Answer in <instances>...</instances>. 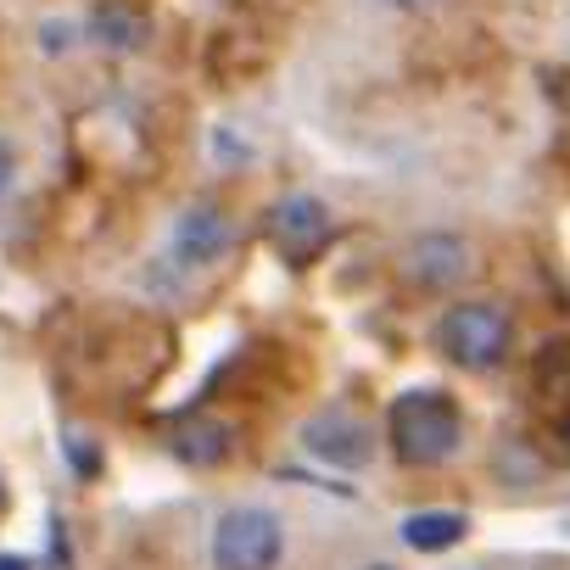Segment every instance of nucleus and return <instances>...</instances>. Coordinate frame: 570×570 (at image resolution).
I'll return each instance as SVG.
<instances>
[{
  "instance_id": "f257e3e1",
  "label": "nucleus",
  "mask_w": 570,
  "mask_h": 570,
  "mask_svg": "<svg viewBox=\"0 0 570 570\" xmlns=\"http://www.w3.org/2000/svg\"><path fill=\"white\" fill-rule=\"evenodd\" d=\"M392 425V453L403 464H442L459 448V409L442 392H403L386 414Z\"/></svg>"
},
{
  "instance_id": "f03ea898",
  "label": "nucleus",
  "mask_w": 570,
  "mask_h": 570,
  "mask_svg": "<svg viewBox=\"0 0 570 570\" xmlns=\"http://www.w3.org/2000/svg\"><path fill=\"white\" fill-rule=\"evenodd\" d=\"M285 553V525L274 509H229L213 525V564L218 570H274Z\"/></svg>"
},
{
  "instance_id": "7ed1b4c3",
  "label": "nucleus",
  "mask_w": 570,
  "mask_h": 570,
  "mask_svg": "<svg viewBox=\"0 0 570 570\" xmlns=\"http://www.w3.org/2000/svg\"><path fill=\"white\" fill-rule=\"evenodd\" d=\"M436 347L459 364V370H492L509 353V320L492 303H459L442 314L436 325Z\"/></svg>"
},
{
  "instance_id": "20e7f679",
  "label": "nucleus",
  "mask_w": 570,
  "mask_h": 570,
  "mask_svg": "<svg viewBox=\"0 0 570 570\" xmlns=\"http://www.w3.org/2000/svg\"><path fill=\"white\" fill-rule=\"evenodd\" d=\"M229 240H235L229 213H224V207H213V202H196V207H185V213L174 218L168 257H174L179 268H207L213 257H224V252H229Z\"/></svg>"
},
{
  "instance_id": "39448f33",
  "label": "nucleus",
  "mask_w": 570,
  "mask_h": 570,
  "mask_svg": "<svg viewBox=\"0 0 570 570\" xmlns=\"http://www.w3.org/2000/svg\"><path fill=\"white\" fill-rule=\"evenodd\" d=\"M303 448H308L314 459L336 464V470H364L370 453H375V436H370V425H364L358 414L325 409V414H314V420L303 425Z\"/></svg>"
},
{
  "instance_id": "423d86ee",
  "label": "nucleus",
  "mask_w": 570,
  "mask_h": 570,
  "mask_svg": "<svg viewBox=\"0 0 570 570\" xmlns=\"http://www.w3.org/2000/svg\"><path fill=\"white\" fill-rule=\"evenodd\" d=\"M470 240L464 235H448V229H436V235H420V240H409V252H403V274L420 285V292H448V285H459L464 274H470Z\"/></svg>"
},
{
  "instance_id": "0eeeda50",
  "label": "nucleus",
  "mask_w": 570,
  "mask_h": 570,
  "mask_svg": "<svg viewBox=\"0 0 570 570\" xmlns=\"http://www.w3.org/2000/svg\"><path fill=\"white\" fill-rule=\"evenodd\" d=\"M268 229L285 252L303 257V252H320L331 240V213H325L320 196H279L274 213H268Z\"/></svg>"
},
{
  "instance_id": "6e6552de",
  "label": "nucleus",
  "mask_w": 570,
  "mask_h": 570,
  "mask_svg": "<svg viewBox=\"0 0 570 570\" xmlns=\"http://www.w3.org/2000/svg\"><path fill=\"white\" fill-rule=\"evenodd\" d=\"M229 448H235V431H229V420H218V414H185V420H174V431H168V453H174L179 464H190V470L224 464Z\"/></svg>"
},
{
  "instance_id": "1a4fd4ad",
  "label": "nucleus",
  "mask_w": 570,
  "mask_h": 570,
  "mask_svg": "<svg viewBox=\"0 0 570 570\" xmlns=\"http://www.w3.org/2000/svg\"><path fill=\"white\" fill-rule=\"evenodd\" d=\"M459 537H464V514H453V509H425V514H409L403 520V542L420 548V553H442Z\"/></svg>"
},
{
  "instance_id": "9d476101",
  "label": "nucleus",
  "mask_w": 570,
  "mask_h": 570,
  "mask_svg": "<svg viewBox=\"0 0 570 570\" xmlns=\"http://www.w3.org/2000/svg\"><path fill=\"white\" fill-rule=\"evenodd\" d=\"M96 40L129 51V46L146 40V23H140V12H129V7H101V12H96Z\"/></svg>"
},
{
  "instance_id": "9b49d317",
  "label": "nucleus",
  "mask_w": 570,
  "mask_h": 570,
  "mask_svg": "<svg viewBox=\"0 0 570 570\" xmlns=\"http://www.w3.org/2000/svg\"><path fill=\"white\" fill-rule=\"evenodd\" d=\"M7 185H12V146L0 140V190H7Z\"/></svg>"
},
{
  "instance_id": "f8f14e48",
  "label": "nucleus",
  "mask_w": 570,
  "mask_h": 570,
  "mask_svg": "<svg viewBox=\"0 0 570 570\" xmlns=\"http://www.w3.org/2000/svg\"><path fill=\"white\" fill-rule=\"evenodd\" d=\"M381 7H392V12H420V7H431V0H381Z\"/></svg>"
},
{
  "instance_id": "ddd939ff",
  "label": "nucleus",
  "mask_w": 570,
  "mask_h": 570,
  "mask_svg": "<svg viewBox=\"0 0 570 570\" xmlns=\"http://www.w3.org/2000/svg\"><path fill=\"white\" fill-rule=\"evenodd\" d=\"M0 570H29V559H18V553H0Z\"/></svg>"
},
{
  "instance_id": "4468645a",
  "label": "nucleus",
  "mask_w": 570,
  "mask_h": 570,
  "mask_svg": "<svg viewBox=\"0 0 570 570\" xmlns=\"http://www.w3.org/2000/svg\"><path fill=\"white\" fill-rule=\"evenodd\" d=\"M559 436H564V448H570V409H564V425H559Z\"/></svg>"
},
{
  "instance_id": "2eb2a0df",
  "label": "nucleus",
  "mask_w": 570,
  "mask_h": 570,
  "mask_svg": "<svg viewBox=\"0 0 570 570\" xmlns=\"http://www.w3.org/2000/svg\"><path fill=\"white\" fill-rule=\"evenodd\" d=\"M370 570H392V564H370Z\"/></svg>"
}]
</instances>
